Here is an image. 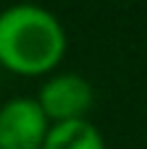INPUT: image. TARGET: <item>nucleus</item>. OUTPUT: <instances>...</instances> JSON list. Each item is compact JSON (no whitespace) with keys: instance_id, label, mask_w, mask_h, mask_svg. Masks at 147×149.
I'll use <instances>...</instances> for the list:
<instances>
[{"instance_id":"f257e3e1","label":"nucleus","mask_w":147,"mask_h":149,"mask_svg":"<svg viewBox=\"0 0 147 149\" xmlns=\"http://www.w3.org/2000/svg\"><path fill=\"white\" fill-rule=\"evenodd\" d=\"M66 55V31L58 16L39 5H11L0 13V68L42 76Z\"/></svg>"},{"instance_id":"f03ea898","label":"nucleus","mask_w":147,"mask_h":149,"mask_svg":"<svg viewBox=\"0 0 147 149\" xmlns=\"http://www.w3.org/2000/svg\"><path fill=\"white\" fill-rule=\"evenodd\" d=\"M34 100L39 102L50 126L87 120V113L95 105V89L79 73H55L39 86V94Z\"/></svg>"},{"instance_id":"7ed1b4c3","label":"nucleus","mask_w":147,"mask_h":149,"mask_svg":"<svg viewBox=\"0 0 147 149\" xmlns=\"http://www.w3.org/2000/svg\"><path fill=\"white\" fill-rule=\"evenodd\" d=\"M50 131L34 97H13L0 107V149H42Z\"/></svg>"},{"instance_id":"20e7f679","label":"nucleus","mask_w":147,"mask_h":149,"mask_svg":"<svg viewBox=\"0 0 147 149\" xmlns=\"http://www.w3.org/2000/svg\"><path fill=\"white\" fill-rule=\"evenodd\" d=\"M42 149H105V141L89 120H68L50 126Z\"/></svg>"}]
</instances>
